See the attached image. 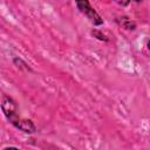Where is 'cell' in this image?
I'll use <instances>...</instances> for the list:
<instances>
[{"label": "cell", "instance_id": "cell-6", "mask_svg": "<svg viewBox=\"0 0 150 150\" xmlns=\"http://www.w3.org/2000/svg\"><path fill=\"white\" fill-rule=\"evenodd\" d=\"M118 5H121V6H127L129 2H130V0H115Z\"/></svg>", "mask_w": 150, "mask_h": 150}, {"label": "cell", "instance_id": "cell-1", "mask_svg": "<svg viewBox=\"0 0 150 150\" xmlns=\"http://www.w3.org/2000/svg\"><path fill=\"white\" fill-rule=\"evenodd\" d=\"M75 2H76L77 8L80 9V12H81L82 14H84V15L89 19V21H90L91 23H94V25H96V26L103 23V19H102V18L100 16V14L90 6L89 0H75Z\"/></svg>", "mask_w": 150, "mask_h": 150}, {"label": "cell", "instance_id": "cell-7", "mask_svg": "<svg viewBox=\"0 0 150 150\" xmlns=\"http://www.w3.org/2000/svg\"><path fill=\"white\" fill-rule=\"evenodd\" d=\"M135 1H136V2H139V1H142V0H135Z\"/></svg>", "mask_w": 150, "mask_h": 150}, {"label": "cell", "instance_id": "cell-3", "mask_svg": "<svg viewBox=\"0 0 150 150\" xmlns=\"http://www.w3.org/2000/svg\"><path fill=\"white\" fill-rule=\"evenodd\" d=\"M13 125H15L19 130L23 131V132H27V134H33L35 132V125L34 123L30 121V120H26V118H18Z\"/></svg>", "mask_w": 150, "mask_h": 150}, {"label": "cell", "instance_id": "cell-2", "mask_svg": "<svg viewBox=\"0 0 150 150\" xmlns=\"http://www.w3.org/2000/svg\"><path fill=\"white\" fill-rule=\"evenodd\" d=\"M1 108H2V111L5 114V116L7 117V120L13 124L18 118V112H16V105L14 103V101L8 97V96H5L4 100H2V103H1Z\"/></svg>", "mask_w": 150, "mask_h": 150}, {"label": "cell", "instance_id": "cell-4", "mask_svg": "<svg viewBox=\"0 0 150 150\" xmlns=\"http://www.w3.org/2000/svg\"><path fill=\"white\" fill-rule=\"evenodd\" d=\"M118 22H120V25L123 27V28H125V29H128V30H134L135 28H136V23L134 22V21H131L129 18H127V16H122V18H120L118 19Z\"/></svg>", "mask_w": 150, "mask_h": 150}, {"label": "cell", "instance_id": "cell-5", "mask_svg": "<svg viewBox=\"0 0 150 150\" xmlns=\"http://www.w3.org/2000/svg\"><path fill=\"white\" fill-rule=\"evenodd\" d=\"M91 34H93L94 36H96L97 39H100V40H104V41H107V40H108V39H107V38H105L101 32H98V30H93V32H91Z\"/></svg>", "mask_w": 150, "mask_h": 150}]
</instances>
